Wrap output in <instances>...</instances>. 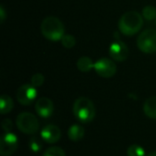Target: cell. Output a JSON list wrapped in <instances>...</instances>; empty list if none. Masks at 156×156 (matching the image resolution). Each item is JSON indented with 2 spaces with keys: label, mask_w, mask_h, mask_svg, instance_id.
I'll return each mask as SVG.
<instances>
[{
  "label": "cell",
  "mask_w": 156,
  "mask_h": 156,
  "mask_svg": "<svg viewBox=\"0 0 156 156\" xmlns=\"http://www.w3.org/2000/svg\"><path fill=\"white\" fill-rule=\"evenodd\" d=\"M144 26V16L136 11H128L124 13L119 22L118 27L125 36H133L138 33Z\"/></svg>",
  "instance_id": "obj_1"
},
{
  "label": "cell",
  "mask_w": 156,
  "mask_h": 156,
  "mask_svg": "<svg viewBox=\"0 0 156 156\" xmlns=\"http://www.w3.org/2000/svg\"><path fill=\"white\" fill-rule=\"evenodd\" d=\"M40 30L44 37L51 41L61 40L65 35V27L60 19L56 16H47L42 20Z\"/></svg>",
  "instance_id": "obj_2"
},
{
  "label": "cell",
  "mask_w": 156,
  "mask_h": 156,
  "mask_svg": "<svg viewBox=\"0 0 156 156\" xmlns=\"http://www.w3.org/2000/svg\"><path fill=\"white\" fill-rule=\"evenodd\" d=\"M73 114L75 118L82 123H88L93 121L96 115V109L93 102L86 98L77 99L73 104Z\"/></svg>",
  "instance_id": "obj_3"
},
{
  "label": "cell",
  "mask_w": 156,
  "mask_h": 156,
  "mask_svg": "<svg viewBox=\"0 0 156 156\" xmlns=\"http://www.w3.org/2000/svg\"><path fill=\"white\" fill-rule=\"evenodd\" d=\"M16 124L20 132L29 135H34L37 133L39 128V123L37 117L34 114L27 112L20 113L16 117Z\"/></svg>",
  "instance_id": "obj_4"
},
{
  "label": "cell",
  "mask_w": 156,
  "mask_h": 156,
  "mask_svg": "<svg viewBox=\"0 0 156 156\" xmlns=\"http://www.w3.org/2000/svg\"><path fill=\"white\" fill-rule=\"evenodd\" d=\"M139 49L146 54L156 52V29H146L137 38Z\"/></svg>",
  "instance_id": "obj_5"
},
{
  "label": "cell",
  "mask_w": 156,
  "mask_h": 156,
  "mask_svg": "<svg viewBox=\"0 0 156 156\" xmlns=\"http://www.w3.org/2000/svg\"><path fill=\"white\" fill-rule=\"evenodd\" d=\"M96 73L102 78H112L117 72L116 64L112 59L108 58H101L94 63Z\"/></svg>",
  "instance_id": "obj_6"
},
{
  "label": "cell",
  "mask_w": 156,
  "mask_h": 156,
  "mask_svg": "<svg viewBox=\"0 0 156 156\" xmlns=\"http://www.w3.org/2000/svg\"><path fill=\"white\" fill-rule=\"evenodd\" d=\"M18 139L12 133H5L0 139V155L11 156L16 151Z\"/></svg>",
  "instance_id": "obj_7"
},
{
  "label": "cell",
  "mask_w": 156,
  "mask_h": 156,
  "mask_svg": "<svg viewBox=\"0 0 156 156\" xmlns=\"http://www.w3.org/2000/svg\"><path fill=\"white\" fill-rule=\"evenodd\" d=\"M37 96V89L32 84H24L20 86L16 91V100L24 106L30 105L36 100Z\"/></svg>",
  "instance_id": "obj_8"
},
{
  "label": "cell",
  "mask_w": 156,
  "mask_h": 156,
  "mask_svg": "<svg viewBox=\"0 0 156 156\" xmlns=\"http://www.w3.org/2000/svg\"><path fill=\"white\" fill-rule=\"evenodd\" d=\"M110 57L116 61H124L129 56V48L122 40H115L109 48Z\"/></svg>",
  "instance_id": "obj_9"
},
{
  "label": "cell",
  "mask_w": 156,
  "mask_h": 156,
  "mask_svg": "<svg viewBox=\"0 0 156 156\" xmlns=\"http://www.w3.org/2000/svg\"><path fill=\"white\" fill-rule=\"evenodd\" d=\"M40 137L47 144H56L61 137V131L57 125L48 124L41 130Z\"/></svg>",
  "instance_id": "obj_10"
},
{
  "label": "cell",
  "mask_w": 156,
  "mask_h": 156,
  "mask_svg": "<svg viewBox=\"0 0 156 156\" xmlns=\"http://www.w3.org/2000/svg\"><path fill=\"white\" fill-rule=\"evenodd\" d=\"M35 111L38 116L42 118H48L54 112V105L51 100L43 97L37 101L35 105Z\"/></svg>",
  "instance_id": "obj_11"
},
{
  "label": "cell",
  "mask_w": 156,
  "mask_h": 156,
  "mask_svg": "<svg viewBox=\"0 0 156 156\" xmlns=\"http://www.w3.org/2000/svg\"><path fill=\"white\" fill-rule=\"evenodd\" d=\"M85 134V130L82 126L79 124H73L69 127L68 131V137L72 142L80 141Z\"/></svg>",
  "instance_id": "obj_12"
},
{
  "label": "cell",
  "mask_w": 156,
  "mask_h": 156,
  "mask_svg": "<svg viewBox=\"0 0 156 156\" xmlns=\"http://www.w3.org/2000/svg\"><path fill=\"white\" fill-rule=\"evenodd\" d=\"M144 112L147 117L156 120V96L150 97L145 101L144 104Z\"/></svg>",
  "instance_id": "obj_13"
},
{
  "label": "cell",
  "mask_w": 156,
  "mask_h": 156,
  "mask_svg": "<svg viewBox=\"0 0 156 156\" xmlns=\"http://www.w3.org/2000/svg\"><path fill=\"white\" fill-rule=\"evenodd\" d=\"M77 68L81 72H89L94 69V62L90 57L83 56L77 61Z\"/></svg>",
  "instance_id": "obj_14"
},
{
  "label": "cell",
  "mask_w": 156,
  "mask_h": 156,
  "mask_svg": "<svg viewBox=\"0 0 156 156\" xmlns=\"http://www.w3.org/2000/svg\"><path fill=\"white\" fill-rule=\"evenodd\" d=\"M14 107V101L8 95H2L0 97V112L1 114H6L12 111Z\"/></svg>",
  "instance_id": "obj_15"
},
{
  "label": "cell",
  "mask_w": 156,
  "mask_h": 156,
  "mask_svg": "<svg viewBox=\"0 0 156 156\" xmlns=\"http://www.w3.org/2000/svg\"><path fill=\"white\" fill-rule=\"evenodd\" d=\"M42 142H44V141L42 140L41 137H38V136H36V135H32L30 137V139H29V142H28V147H29V149L32 152L37 153L43 147Z\"/></svg>",
  "instance_id": "obj_16"
},
{
  "label": "cell",
  "mask_w": 156,
  "mask_h": 156,
  "mask_svg": "<svg viewBox=\"0 0 156 156\" xmlns=\"http://www.w3.org/2000/svg\"><path fill=\"white\" fill-rule=\"evenodd\" d=\"M127 156H145V151L142 146L133 144L127 149Z\"/></svg>",
  "instance_id": "obj_17"
},
{
  "label": "cell",
  "mask_w": 156,
  "mask_h": 156,
  "mask_svg": "<svg viewBox=\"0 0 156 156\" xmlns=\"http://www.w3.org/2000/svg\"><path fill=\"white\" fill-rule=\"evenodd\" d=\"M143 16L147 20H153L156 17V8L153 5H146L143 9Z\"/></svg>",
  "instance_id": "obj_18"
},
{
  "label": "cell",
  "mask_w": 156,
  "mask_h": 156,
  "mask_svg": "<svg viewBox=\"0 0 156 156\" xmlns=\"http://www.w3.org/2000/svg\"><path fill=\"white\" fill-rule=\"evenodd\" d=\"M43 156H66V154L62 148L58 146H53L47 149L44 152Z\"/></svg>",
  "instance_id": "obj_19"
},
{
  "label": "cell",
  "mask_w": 156,
  "mask_h": 156,
  "mask_svg": "<svg viewBox=\"0 0 156 156\" xmlns=\"http://www.w3.org/2000/svg\"><path fill=\"white\" fill-rule=\"evenodd\" d=\"M61 44L66 48H71L76 44V39L72 35H64L61 38Z\"/></svg>",
  "instance_id": "obj_20"
},
{
  "label": "cell",
  "mask_w": 156,
  "mask_h": 156,
  "mask_svg": "<svg viewBox=\"0 0 156 156\" xmlns=\"http://www.w3.org/2000/svg\"><path fill=\"white\" fill-rule=\"evenodd\" d=\"M44 81H45V77L41 73H35L31 77V84L36 88L41 87L43 85Z\"/></svg>",
  "instance_id": "obj_21"
},
{
  "label": "cell",
  "mask_w": 156,
  "mask_h": 156,
  "mask_svg": "<svg viewBox=\"0 0 156 156\" xmlns=\"http://www.w3.org/2000/svg\"><path fill=\"white\" fill-rule=\"evenodd\" d=\"M2 129L4 130L5 133H10V131L13 128V122L10 119H5L1 122Z\"/></svg>",
  "instance_id": "obj_22"
},
{
  "label": "cell",
  "mask_w": 156,
  "mask_h": 156,
  "mask_svg": "<svg viewBox=\"0 0 156 156\" xmlns=\"http://www.w3.org/2000/svg\"><path fill=\"white\" fill-rule=\"evenodd\" d=\"M5 18V11L4 6L1 5V6H0V20H1V23L4 22Z\"/></svg>",
  "instance_id": "obj_23"
},
{
  "label": "cell",
  "mask_w": 156,
  "mask_h": 156,
  "mask_svg": "<svg viewBox=\"0 0 156 156\" xmlns=\"http://www.w3.org/2000/svg\"><path fill=\"white\" fill-rule=\"evenodd\" d=\"M147 156H156V151H154V152H152V153H150Z\"/></svg>",
  "instance_id": "obj_24"
}]
</instances>
